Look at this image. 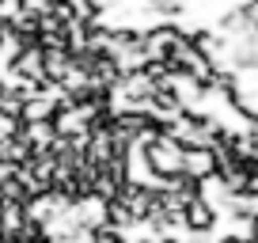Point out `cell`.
Segmentation results:
<instances>
[{
  "label": "cell",
  "mask_w": 258,
  "mask_h": 243,
  "mask_svg": "<svg viewBox=\"0 0 258 243\" xmlns=\"http://www.w3.org/2000/svg\"><path fill=\"white\" fill-rule=\"evenodd\" d=\"M254 239H258V235H254Z\"/></svg>",
  "instance_id": "7a4b0ae2"
},
{
  "label": "cell",
  "mask_w": 258,
  "mask_h": 243,
  "mask_svg": "<svg viewBox=\"0 0 258 243\" xmlns=\"http://www.w3.org/2000/svg\"><path fill=\"white\" fill-rule=\"evenodd\" d=\"M217 167H220V160H217V152H213L209 145H190V148H186V160H182V171H186V175L209 178Z\"/></svg>",
  "instance_id": "6da1fadb"
}]
</instances>
